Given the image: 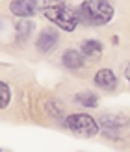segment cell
I'll use <instances>...</instances> for the list:
<instances>
[{
  "label": "cell",
  "mask_w": 130,
  "mask_h": 152,
  "mask_svg": "<svg viewBox=\"0 0 130 152\" xmlns=\"http://www.w3.org/2000/svg\"><path fill=\"white\" fill-rule=\"evenodd\" d=\"M74 100L78 102V104H82V106H86V108H95V106L98 104L97 95L89 93V91H84V93H76V95H74Z\"/></svg>",
  "instance_id": "obj_10"
},
{
  "label": "cell",
  "mask_w": 130,
  "mask_h": 152,
  "mask_svg": "<svg viewBox=\"0 0 130 152\" xmlns=\"http://www.w3.org/2000/svg\"><path fill=\"white\" fill-rule=\"evenodd\" d=\"M125 78H126V80L130 82V63H128V65L125 67Z\"/></svg>",
  "instance_id": "obj_12"
},
{
  "label": "cell",
  "mask_w": 130,
  "mask_h": 152,
  "mask_svg": "<svg viewBox=\"0 0 130 152\" xmlns=\"http://www.w3.org/2000/svg\"><path fill=\"white\" fill-rule=\"evenodd\" d=\"M58 41H59V35H58V32L54 28H45L43 32L37 35V41H35V45H37V48H39L41 52H50V50H54L56 47H58Z\"/></svg>",
  "instance_id": "obj_5"
},
{
  "label": "cell",
  "mask_w": 130,
  "mask_h": 152,
  "mask_svg": "<svg viewBox=\"0 0 130 152\" xmlns=\"http://www.w3.org/2000/svg\"><path fill=\"white\" fill-rule=\"evenodd\" d=\"M45 17L50 22H54L58 28L65 30V32H73L76 24H78V13L63 4H54V6L45 7Z\"/></svg>",
  "instance_id": "obj_3"
},
{
  "label": "cell",
  "mask_w": 130,
  "mask_h": 152,
  "mask_svg": "<svg viewBox=\"0 0 130 152\" xmlns=\"http://www.w3.org/2000/svg\"><path fill=\"white\" fill-rule=\"evenodd\" d=\"M62 63L71 71H78L84 65V56H82L80 50H74V48L65 50V54L62 56Z\"/></svg>",
  "instance_id": "obj_7"
},
{
  "label": "cell",
  "mask_w": 130,
  "mask_h": 152,
  "mask_svg": "<svg viewBox=\"0 0 130 152\" xmlns=\"http://www.w3.org/2000/svg\"><path fill=\"white\" fill-rule=\"evenodd\" d=\"M0 28H2V20H0Z\"/></svg>",
  "instance_id": "obj_13"
},
{
  "label": "cell",
  "mask_w": 130,
  "mask_h": 152,
  "mask_svg": "<svg viewBox=\"0 0 130 152\" xmlns=\"http://www.w3.org/2000/svg\"><path fill=\"white\" fill-rule=\"evenodd\" d=\"M11 102V89L6 82L0 80V110H6Z\"/></svg>",
  "instance_id": "obj_11"
},
{
  "label": "cell",
  "mask_w": 130,
  "mask_h": 152,
  "mask_svg": "<svg viewBox=\"0 0 130 152\" xmlns=\"http://www.w3.org/2000/svg\"><path fill=\"white\" fill-rule=\"evenodd\" d=\"M113 13H115V10L108 0H86L80 6L78 17H82L89 24L102 26L113 19Z\"/></svg>",
  "instance_id": "obj_1"
},
{
  "label": "cell",
  "mask_w": 130,
  "mask_h": 152,
  "mask_svg": "<svg viewBox=\"0 0 130 152\" xmlns=\"http://www.w3.org/2000/svg\"><path fill=\"white\" fill-rule=\"evenodd\" d=\"M95 83L101 89L113 91L117 87V76L113 74V71H110V69H101L95 74Z\"/></svg>",
  "instance_id": "obj_6"
},
{
  "label": "cell",
  "mask_w": 130,
  "mask_h": 152,
  "mask_svg": "<svg viewBox=\"0 0 130 152\" xmlns=\"http://www.w3.org/2000/svg\"><path fill=\"white\" fill-rule=\"evenodd\" d=\"M65 126L69 132H73L78 137H95L101 132L98 123L86 113H71L65 117Z\"/></svg>",
  "instance_id": "obj_2"
},
{
  "label": "cell",
  "mask_w": 130,
  "mask_h": 152,
  "mask_svg": "<svg viewBox=\"0 0 130 152\" xmlns=\"http://www.w3.org/2000/svg\"><path fill=\"white\" fill-rule=\"evenodd\" d=\"M10 11L19 19H30L37 13V0H11Z\"/></svg>",
  "instance_id": "obj_4"
},
{
  "label": "cell",
  "mask_w": 130,
  "mask_h": 152,
  "mask_svg": "<svg viewBox=\"0 0 130 152\" xmlns=\"http://www.w3.org/2000/svg\"><path fill=\"white\" fill-rule=\"evenodd\" d=\"M34 32V22H30L28 19H21L17 24H15V34H17L19 39H28Z\"/></svg>",
  "instance_id": "obj_9"
},
{
  "label": "cell",
  "mask_w": 130,
  "mask_h": 152,
  "mask_svg": "<svg viewBox=\"0 0 130 152\" xmlns=\"http://www.w3.org/2000/svg\"><path fill=\"white\" fill-rule=\"evenodd\" d=\"M80 52L82 56H87V58H98L102 54V45L97 39H86L80 45Z\"/></svg>",
  "instance_id": "obj_8"
}]
</instances>
